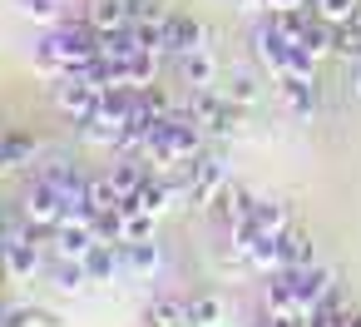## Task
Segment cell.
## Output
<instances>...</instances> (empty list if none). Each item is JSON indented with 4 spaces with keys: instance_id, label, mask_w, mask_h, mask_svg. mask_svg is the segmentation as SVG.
I'll return each mask as SVG.
<instances>
[{
    "instance_id": "6da1fadb",
    "label": "cell",
    "mask_w": 361,
    "mask_h": 327,
    "mask_svg": "<svg viewBox=\"0 0 361 327\" xmlns=\"http://www.w3.org/2000/svg\"><path fill=\"white\" fill-rule=\"evenodd\" d=\"M99 55V30L80 16V20H55L50 35L35 45V70L45 80H60L70 70H85L90 60Z\"/></svg>"
},
{
    "instance_id": "7a4b0ae2",
    "label": "cell",
    "mask_w": 361,
    "mask_h": 327,
    "mask_svg": "<svg viewBox=\"0 0 361 327\" xmlns=\"http://www.w3.org/2000/svg\"><path fill=\"white\" fill-rule=\"evenodd\" d=\"M188 109H193V119L203 124V134H213V139H233V134L243 129V119H247V105L228 100L223 85L188 90Z\"/></svg>"
},
{
    "instance_id": "3957f363",
    "label": "cell",
    "mask_w": 361,
    "mask_h": 327,
    "mask_svg": "<svg viewBox=\"0 0 361 327\" xmlns=\"http://www.w3.org/2000/svg\"><path fill=\"white\" fill-rule=\"evenodd\" d=\"M50 100H55V109H60L70 124H85V119L99 114V105H104V85L90 80L85 70H70V75L50 80Z\"/></svg>"
},
{
    "instance_id": "277c9868",
    "label": "cell",
    "mask_w": 361,
    "mask_h": 327,
    "mask_svg": "<svg viewBox=\"0 0 361 327\" xmlns=\"http://www.w3.org/2000/svg\"><path fill=\"white\" fill-rule=\"evenodd\" d=\"M292 55H297V45L277 30L272 11H267V20H257V25H252V60L277 80V75H287V70H292Z\"/></svg>"
},
{
    "instance_id": "5b68a950",
    "label": "cell",
    "mask_w": 361,
    "mask_h": 327,
    "mask_svg": "<svg viewBox=\"0 0 361 327\" xmlns=\"http://www.w3.org/2000/svg\"><path fill=\"white\" fill-rule=\"evenodd\" d=\"M20 218H25V223H35V228H60L70 213H65L60 189L30 174V179H25V194H20Z\"/></svg>"
},
{
    "instance_id": "8992f818",
    "label": "cell",
    "mask_w": 361,
    "mask_h": 327,
    "mask_svg": "<svg viewBox=\"0 0 361 327\" xmlns=\"http://www.w3.org/2000/svg\"><path fill=\"white\" fill-rule=\"evenodd\" d=\"M287 273V283H292V292H297V307H302V322L326 302V292L336 287V273L326 268V263H307V268H282Z\"/></svg>"
},
{
    "instance_id": "52a82bcc",
    "label": "cell",
    "mask_w": 361,
    "mask_h": 327,
    "mask_svg": "<svg viewBox=\"0 0 361 327\" xmlns=\"http://www.w3.org/2000/svg\"><path fill=\"white\" fill-rule=\"evenodd\" d=\"M198 45H208V25L198 16H188V11H169L164 16V55L178 60V55H188Z\"/></svg>"
},
{
    "instance_id": "ba28073f",
    "label": "cell",
    "mask_w": 361,
    "mask_h": 327,
    "mask_svg": "<svg viewBox=\"0 0 361 327\" xmlns=\"http://www.w3.org/2000/svg\"><path fill=\"white\" fill-rule=\"evenodd\" d=\"M252 203H257V194H252L247 184H233V179H228V184H223V194H218L203 213H213V223L233 233L238 223H247V218H252Z\"/></svg>"
},
{
    "instance_id": "9c48e42d",
    "label": "cell",
    "mask_w": 361,
    "mask_h": 327,
    "mask_svg": "<svg viewBox=\"0 0 361 327\" xmlns=\"http://www.w3.org/2000/svg\"><path fill=\"white\" fill-rule=\"evenodd\" d=\"M178 80H183L188 90H208V85H218V80H223V65H218L213 45H198V50L178 55Z\"/></svg>"
},
{
    "instance_id": "30bf717a",
    "label": "cell",
    "mask_w": 361,
    "mask_h": 327,
    "mask_svg": "<svg viewBox=\"0 0 361 327\" xmlns=\"http://www.w3.org/2000/svg\"><path fill=\"white\" fill-rule=\"evenodd\" d=\"M94 243H99V233H94V223H90V218H65V223L55 228V238H50L55 258H85Z\"/></svg>"
},
{
    "instance_id": "8fae6325",
    "label": "cell",
    "mask_w": 361,
    "mask_h": 327,
    "mask_svg": "<svg viewBox=\"0 0 361 327\" xmlns=\"http://www.w3.org/2000/svg\"><path fill=\"white\" fill-rule=\"evenodd\" d=\"M247 223H252L257 233H272V238H277V233H287L297 218H292V203H287L282 194H257V203H252V218H247Z\"/></svg>"
},
{
    "instance_id": "7c38bea8",
    "label": "cell",
    "mask_w": 361,
    "mask_h": 327,
    "mask_svg": "<svg viewBox=\"0 0 361 327\" xmlns=\"http://www.w3.org/2000/svg\"><path fill=\"white\" fill-rule=\"evenodd\" d=\"M277 95H282V105H287L292 119H312V114H317V80L277 75Z\"/></svg>"
},
{
    "instance_id": "4fadbf2b",
    "label": "cell",
    "mask_w": 361,
    "mask_h": 327,
    "mask_svg": "<svg viewBox=\"0 0 361 327\" xmlns=\"http://www.w3.org/2000/svg\"><path fill=\"white\" fill-rule=\"evenodd\" d=\"M119 263H124V278H154L164 253L154 238H139V243H119Z\"/></svg>"
},
{
    "instance_id": "5bb4252c",
    "label": "cell",
    "mask_w": 361,
    "mask_h": 327,
    "mask_svg": "<svg viewBox=\"0 0 361 327\" xmlns=\"http://www.w3.org/2000/svg\"><path fill=\"white\" fill-rule=\"evenodd\" d=\"M277 253H282V268H307L317 263V238L302 223H292L287 233H277Z\"/></svg>"
},
{
    "instance_id": "9a60e30c",
    "label": "cell",
    "mask_w": 361,
    "mask_h": 327,
    "mask_svg": "<svg viewBox=\"0 0 361 327\" xmlns=\"http://www.w3.org/2000/svg\"><path fill=\"white\" fill-rule=\"evenodd\" d=\"M35 164V139L25 129H0V174H16Z\"/></svg>"
},
{
    "instance_id": "2e32d148",
    "label": "cell",
    "mask_w": 361,
    "mask_h": 327,
    "mask_svg": "<svg viewBox=\"0 0 361 327\" xmlns=\"http://www.w3.org/2000/svg\"><path fill=\"white\" fill-rule=\"evenodd\" d=\"M144 327H188V297H173V292L149 297V307H144Z\"/></svg>"
},
{
    "instance_id": "e0dca14e",
    "label": "cell",
    "mask_w": 361,
    "mask_h": 327,
    "mask_svg": "<svg viewBox=\"0 0 361 327\" xmlns=\"http://www.w3.org/2000/svg\"><path fill=\"white\" fill-rule=\"evenodd\" d=\"M262 307H267V312H277V317H297V322H302L297 292H292V283H287V273H282V268H277V273H267V287H262Z\"/></svg>"
},
{
    "instance_id": "ac0fdd59",
    "label": "cell",
    "mask_w": 361,
    "mask_h": 327,
    "mask_svg": "<svg viewBox=\"0 0 361 327\" xmlns=\"http://www.w3.org/2000/svg\"><path fill=\"white\" fill-rule=\"evenodd\" d=\"M223 95L252 109V105L262 100V80H257V70H247V65H233V70H223Z\"/></svg>"
},
{
    "instance_id": "d6986e66",
    "label": "cell",
    "mask_w": 361,
    "mask_h": 327,
    "mask_svg": "<svg viewBox=\"0 0 361 327\" xmlns=\"http://www.w3.org/2000/svg\"><path fill=\"white\" fill-rule=\"evenodd\" d=\"M85 268H90V283H114V278H124L119 243H94V248L85 253Z\"/></svg>"
},
{
    "instance_id": "ffe728a7",
    "label": "cell",
    "mask_w": 361,
    "mask_h": 327,
    "mask_svg": "<svg viewBox=\"0 0 361 327\" xmlns=\"http://www.w3.org/2000/svg\"><path fill=\"white\" fill-rule=\"evenodd\" d=\"M85 20L94 30H119V25H129V0H90Z\"/></svg>"
},
{
    "instance_id": "44dd1931",
    "label": "cell",
    "mask_w": 361,
    "mask_h": 327,
    "mask_svg": "<svg viewBox=\"0 0 361 327\" xmlns=\"http://www.w3.org/2000/svg\"><path fill=\"white\" fill-rule=\"evenodd\" d=\"M50 283H55L60 292H80V287H90V268H85V258H55V263H50Z\"/></svg>"
},
{
    "instance_id": "7402d4cb",
    "label": "cell",
    "mask_w": 361,
    "mask_h": 327,
    "mask_svg": "<svg viewBox=\"0 0 361 327\" xmlns=\"http://www.w3.org/2000/svg\"><path fill=\"white\" fill-rule=\"evenodd\" d=\"M0 327H65V317L50 307H6Z\"/></svg>"
},
{
    "instance_id": "603a6c76",
    "label": "cell",
    "mask_w": 361,
    "mask_h": 327,
    "mask_svg": "<svg viewBox=\"0 0 361 327\" xmlns=\"http://www.w3.org/2000/svg\"><path fill=\"white\" fill-rule=\"evenodd\" d=\"M331 55H341L346 65H356V60H361V11H356L351 20H341V25H336V45H331Z\"/></svg>"
},
{
    "instance_id": "cb8c5ba5",
    "label": "cell",
    "mask_w": 361,
    "mask_h": 327,
    "mask_svg": "<svg viewBox=\"0 0 361 327\" xmlns=\"http://www.w3.org/2000/svg\"><path fill=\"white\" fill-rule=\"evenodd\" d=\"M188 327H223V297L203 292L188 302Z\"/></svg>"
},
{
    "instance_id": "d4e9b609",
    "label": "cell",
    "mask_w": 361,
    "mask_h": 327,
    "mask_svg": "<svg viewBox=\"0 0 361 327\" xmlns=\"http://www.w3.org/2000/svg\"><path fill=\"white\" fill-rule=\"evenodd\" d=\"M124 198H119V189L109 184V174H90V218L94 213H104V208H119Z\"/></svg>"
},
{
    "instance_id": "484cf974",
    "label": "cell",
    "mask_w": 361,
    "mask_h": 327,
    "mask_svg": "<svg viewBox=\"0 0 361 327\" xmlns=\"http://www.w3.org/2000/svg\"><path fill=\"white\" fill-rule=\"evenodd\" d=\"M16 11H20V16H30V20L55 25V20L65 16V0H16Z\"/></svg>"
},
{
    "instance_id": "4316f807",
    "label": "cell",
    "mask_w": 361,
    "mask_h": 327,
    "mask_svg": "<svg viewBox=\"0 0 361 327\" xmlns=\"http://www.w3.org/2000/svg\"><path fill=\"white\" fill-rule=\"evenodd\" d=\"M169 16V11H164ZM164 16H154V20H139L134 25V40H139V50H154V55H164Z\"/></svg>"
},
{
    "instance_id": "83f0119b",
    "label": "cell",
    "mask_w": 361,
    "mask_h": 327,
    "mask_svg": "<svg viewBox=\"0 0 361 327\" xmlns=\"http://www.w3.org/2000/svg\"><path fill=\"white\" fill-rule=\"evenodd\" d=\"M312 6H317V16H322V20L341 25V20H351V16L361 11V0H312Z\"/></svg>"
},
{
    "instance_id": "f1b7e54d",
    "label": "cell",
    "mask_w": 361,
    "mask_h": 327,
    "mask_svg": "<svg viewBox=\"0 0 361 327\" xmlns=\"http://www.w3.org/2000/svg\"><path fill=\"white\" fill-rule=\"evenodd\" d=\"M154 16H164V11H159V0H129V25L154 20Z\"/></svg>"
},
{
    "instance_id": "f546056e",
    "label": "cell",
    "mask_w": 361,
    "mask_h": 327,
    "mask_svg": "<svg viewBox=\"0 0 361 327\" xmlns=\"http://www.w3.org/2000/svg\"><path fill=\"white\" fill-rule=\"evenodd\" d=\"M252 327H302V322H297V317H277V312H267V307H262V317H257Z\"/></svg>"
},
{
    "instance_id": "4dcf8cb0",
    "label": "cell",
    "mask_w": 361,
    "mask_h": 327,
    "mask_svg": "<svg viewBox=\"0 0 361 327\" xmlns=\"http://www.w3.org/2000/svg\"><path fill=\"white\" fill-rule=\"evenodd\" d=\"M302 6H312V0H267V11H302Z\"/></svg>"
},
{
    "instance_id": "1f68e13d",
    "label": "cell",
    "mask_w": 361,
    "mask_h": 327,
    "mask_svg": "<svg viewBox=\"0 0 361 327\" xmlns=\"http://www.w3.org/2000/svg\"><path fill=\"white\" fill-rule=\"evenodd\" d=\"M351 95H356V100H361V60H356V65H351Z\"/></svg>"
},
{
    "instance_id": "d6a6232c",
    "label": "cell",
    "mask_w": 361,
    "mask_h": 327,
    "mask_svg": "<svg viewBox=\"0 0 361 327\" xmlns=\"http://www.w3.org/2000/svg\"><path fill=\"white\" fill-rule=\"evenodd\" d=\"M346 327H361V307H346V317H341Z\"/></svg>"
},
{
    "instance_id": "836d02e7",
    "label": "cell",
    "mask_w": 361,
    "mask_h": 327,
    "mask_svg": "<svg viewBox=\"0 0 361 327\" xmlns=\"http://www.w3.org/2000/svg\"><path fill=\"white\" fill-rule=\"evenodd\" d=\"M0 223H6V213H0Z\"/></svg>"
}]
</instances>
